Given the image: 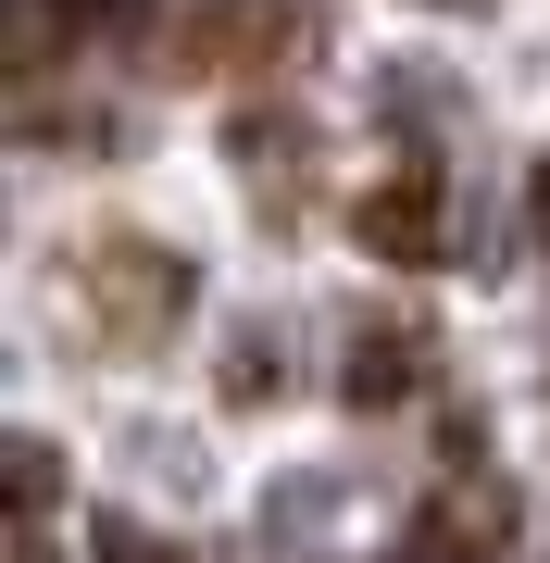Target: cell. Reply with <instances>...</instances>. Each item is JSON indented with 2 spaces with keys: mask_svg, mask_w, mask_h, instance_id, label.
<instances>
[{
  "mask_svg": "<svg viewBox=\"0 0 550 563\" xmlns=\"http://www.w3.org/2000/svg\"><path fill=\"white\" fill-rule=\"evenodd\" d=\"M313 51V0H188L176 63L188 76H276Z\"/></svg>",
  "mask_w": 550,
  "mask_h": 563,
  "instance_id": "1",
  "label": "cell"
},
{
  "mask_svg": "<svg viewBox=\"0 0 550 563\" xmlns=\"http://www.w3.org/2000/svg\"><path fill=\"white\" fill-rule=\"evenodd\" d=\"M88 313H101L113 351H164L176 313H188V263L150 251V239H101L88 251Z\"/></svg>",
  "mask_w": 550,
  "mask_h": 563,
  "instance_id": "2",
  "label": "cell"
},
{
  "mask_svg": "<svg viewBox=\"0 0 550 563\" xmlns=\"http://www.w3.org/2000/svg\"><path fill=\"white\" fill-rule=\"evenodd\" d=\"M401 563H513V488H501V476L426 488L413 526H401Z\"/></svg>",
  "mask_w": 550,
  "mask_h": 563,
  "instance_id": "3",
  "label": "cell"
},
{
  "mask_svg": "<svg viewBox=\"0 0 550 563\" xmlns=\"http://www.w3.org/2000/svg\"><path fill=\"white\" fill-rule=\"evenodd\" d=\"M350 239H363L375 263H450V213H438V176H375L363 201H350Z\"/></svg>",
  "mask_w": 550,
  "mask_h": 563,
  "instance_id": "4",
  "label": "cell"
},
{
  "mask_svg": "<svg viewBox=\"0 0 550 563\" xmlns=\"http://www.w3.org/2000/svg\"><path fill=\"white\" fill-rule=\"evenodd\" d=\"M413 388H426V325H363L350 363H338V401L350 413H388V401H413Z\"/></svg>",
  "mask_w": 550,
  "mask_h": 563,
  "instance_id": "5",
  "label": "cell"
},
{
  "mask_svg": "<svg viewBox=\"0 0 550 563\" xmlns=\"http://www.w3.org/2000/svg\"><path fill=\"white\" fill-rule=\"evenodd\" d=\"M50 488H63L50 439H13V526H38V514H50Z\"/></svg>",
  "mask_w": 550,
  "mask_h": 563,
  "instance_id": "6",
  "label": "cell"
},
{
  "mask_svg": "<svg viewBox=\"0 0 550 563\" xmlns=\"http://www.w3.org/2000/svg\"><path fill=\"white\" fill-rule=\"evenodd\" d=\"M88 551H101V563H176V551L150 539L138 514H88Z\"/></svg>",
  "mask_w": 550,
  "mask_h": 563,
  "instance_id": "7",
  "label": "cell"
},
{
  "mask_svg": "<svg viewBox=\"0 0 550 563\" xmlns=\"http://www.w3.org/2000/svg\"><path fill=\"white\" fill-rule=\"evenodd\" d=\"M526 201H538V225H550V163H538V188H526Z\"/></svg>",
  "mask_w": 550,
  "mask_h": 563,
  "instance_id": "8",
  "label": "cell"
}]
</instances>
